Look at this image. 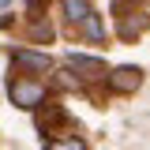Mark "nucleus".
Returning a JSON list of instances; mask_svg holds the SVG:
<instances>
[{
  "label": "nucleus",
  "instance_id": "1",
  "mask_svg": "<svg viewBox=\"0 0 150 150\" xmlns=\"http://www.w3.org/2000/svg\"><path fill=\"white\" fill-rule=\"evenodd\" d=\"M8 94H11V101H15L19 109H38L45 101V86L38 79H11L8 83Z\"/></svg>",
  "mask_w": 150,
  "mask_h": 150
},
{
  "label": "nucleus",
  "instance_id": "2",
  "mask_svg": "<svg viewBox=\"0 0 150 150\" xmlns=\"http://www.w3.org/2000/svg\"><path fill=\"white\" fill-rule=\"evenodd\" d=\"M109 86L116 94H135L143 86V71H139V68H116V71L109 75Z\"/></svg>",
  "mask_w": 150,
  "mask_h": 150
},
{
  "label": "nucleus",
  "instance_id": "3",
  "mask_svg": "<svg viewBox=\"0 0 150 150\" xmlns=\"http://www.w3.org/2000/svg\"><path fill=\"white\" fill-rule=\"evenodd\" d=\"M68 64H71V71H79L83 79H105V64L94 60V56H71Z\"/></svg>",
  "mask_w": 150,
  "mask_h": 150
},
{
  "label": "nucleus",
  "instance_id": "4",
  "mask_svg": "<svg viewBox=\"0 0 150 150\" xmlns=\"http://www.w3.org/2000/svg\"><path fill=\"white\" fill-rule=\"evenodd\" d=\"M15 64H19V68H30V71H49V56H45V53H26V49H19Z\"/></svg>",
  "mask_w": 150,
  "mask_h": 150
},
{
  "label": "nucleus",
  "instance_id": "5",
  "mask_svg": "<svg viewBox=\"0 0 150 150\" xmlns=\"http://www.w3.org/2000/svg\"><path fill=\"white\" fill-rule=\"evenodd\" d=\"M64 15L71 19V23H83V19L90 15V0H64Z\"/></svg>",
  "mask_w": 150,
  "mask_h": 150
},
{
  "label": "nucleus",
  "instance_id": "6",
  "mask_svg": "<svg viewBox=\"0 0 150 150\" xmlns=\"http://www.w3.org/2000/svg\"><path fill=\"white\" fill-rule=\"evenodd\" d=\"M83 26H86V38H94V41H101V38H105V26H101V19L94 15V11L83 19Z\"/></svg>",
  "mask_w": 150,
  "mask_h": 150
},
{
  "label": "nucleus",
  "instance_id": "7",
  "mask_svg": "<svg viewBox=\"0 0 150 150\" xmlns=\"http://www.w3.org/2000/svg\"><path fill=\"white\" fill-rule=\"evenodd\" d=\"M56 83H60L64 90H71V86H75V79H71V75H68V71H60V79H56Z\"/></svg>",
  "mask_w": 150,
  "mask_h": 150
},
{
  "label": "nucleus",
  "instance_id": "8",
  "mask_svg": "<svg viewBox=\"0 0 150 150\" xmlns=\"http://www.w3.org/2000/svg\"><path fill=\"white\" fill-rule=\"evenodd\" d=\"M8 4H11V0H0V8H8Z\"/></svg>",
  "mask_w": 150,
  "mask_h": 150
}]
</instances>
